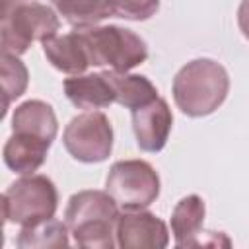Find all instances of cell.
Instances as JSON below:
<instances>
[{
	"instance_id": "cell-1",
	"label": "cell",
	"mask_w": 249,
	"mask_h": 249,
	"mask_svg": "<svg viewBox=\"0 0 249 249\" xmlns=\"http://www.w3.org/2000/svg\"><path fill=\"white\" fill-rule=\"evenodd\" d=\"M119 204L105 191H80L70 196L64 222L80 247L111 249L117 237Z\"/></svg>"
},
{
	"instance_id": "cell-2",
	"label": "cell",
	"mask_w": 249,
	"mask_h": 249,
	"mask_svg": "<svg viewBox=\"0 0 249 249\" xmlns=\"http://www.w3.org/2000/svg\"><path fill=\"white\" fill-rule=\"evenodd\" d=\"M230 78L222 64L210 58L187 62L173 80L175 105L189 117L214 113L226 99Z\"/></svg>"
},
{
	"instance_id": "cell-3",
	"label": "cell",
	"mask_w": 249,
	"mask_h": 249,
	"mask_svg": "<svg viewBox=\"0 0 249 249\" xmlns=\"http://www.w3.org/2000/svg\"><path fill=\"white\" fill-rule=\"evenodd\" d=\"M78 31L84 39L89 64L93 66H109L115 72H128L130 68L142 64L148 56L144 39L130 29L117 25H91Z\"/></svg>"
},
{
	"instance_id": "cell-4",
	"label": "cell",
	"mask_w": 249,
	"mask_h": 249,
	"mask_svg": "<svg viewBox=\"0 0 249 249\" xmlns=\"http://www.w3.org/2000/svg\"><path fill=\"white\" fill-rule=\"evenodd\" d=\"M0 47L4 54H23L33 41H45L58 31V18L53 8L41 2H21L6 16H0Z\"/></svg>"
},
{
	"instance_id": "cell-5",
	"label": "cell",
	"mask_w": 249,
	"mask_h": 249,
	"mask_svg": "<svg viewBox=\"0 0 249 249\" xmlns=\"http://www.w3.org/2000/svg\"><path fill=\"white\" fill-rule=\"evenodd\" d=\"M58 193L54 183L45 175H29L12 183L2 195V212L6 222L23 228L35 226L54 216Z\"/></svg>"
},
{
	"instance_id": "cell-6",
	"label": "cell",
	"mask_w": 249,
	"mask_h": 249,
	"mask_svg": "<svg viewBox=\"0 0 249 249\" xmlns=\"http://www.w3.org/2000/svg\"><path fill=\"white\" fill-rule=\"evenodd\" d=\"M107 193L123 210H142L160 195V177L144 160L113 163L107 175Z\"/></svg>"
},
{
	"instance_id": "cell-7",
	"label": "cell",
	"mask_w": 249,
	"mask_h": 249,
	"mask_svg": "<svg viewBox=\"0 0 249 249\" xmlns=\"http://www.w3.org/2000/svg\"><path fill=\"white\" fill-rule=\"evenodd\" d=\"M68 154L84 163H97L109 158L113 148V126L99 111H88L74 117L62 134Z\"/></svg>"
},
{
	"instance_id": "cell-8",
	"label": "cell",
	"mask_w": 249,
	"mask_h": 249,
	"mask_svg": "<svg viewBox=\"0 0 249 249\" xmlns=\"http://www.w3.org/2000/svg\"><path fill=\"white\" fill-rule=\"evenodd\" d=\"M117 245L123 249H161L169 243L167 226L154 214L126 210L117 220Z\"/></svg>"
},
{
	"instance_id": "cell-9",
	"label": "cell",
	"mask_w": 249,
	"mask_h": 249,
	"mask_svg": "<svg viewBox=\"0 0 249 249\" xmlns=\"http://www.w3.org/2000/svg\"><path fill=\"white\" fill-rule=\"evenodd\" d=\"M171 124V109L161 97H156L154 101L132 109V130L138 148L144 152H160L169 138Z\"/></svg>"
},
{
	"instance_id": "cell-10",
	"label": "cell",
	"mask_w": 249,
	"mask_h": 249,
	"mask_svg": "<svg viewBox=\"0 0 249 249\" xmlns=\"http://www.w3.org/2000/svg\"><path fill=\"white\" fill-rule=\"evenodd\" d=\"M64 93L70 103L78 109H101L115 103V88L111 72L99 74H78L64 82Z\"/></svg>"
},
{
	"instance_id": "cell-11",
	"label": "cell",
	"mask_w": 249,
	"mask_h": 249,
	"mask_svg": "<svg viewBox=\"0 0 249 249\" xmlns=\"http://www.w3.org/2000/svg\"><path fill=\"white\" fill-rule=\"evenodd\" d=\"M43 51L49 62L64 74L78 76L89 66V56L80 31L66 35H53L43 41Z\"/></svg>"
},
{
	"instance_id": "cell-12",
	"label": "cell",
	"mask_w": 249,
	"mask_h": 249,
	"mask_svg": "<svg viewBox=\"0 0 249 249\" xmlns=\"http://www.w3.org/2000/svg\"><path fill=\"white\" fill-rule=\"evenodd\" d=\"M12 130L18 134H27L53 144L58 124L54 111L49 103L39 99H29L16 107L12 117Z\"/></svg>"
},
{
	"instance_id": "cell-13",
	"label": "cell",
	"mask_w": 249,
	"mask_h": 249,
	"mask_svg": "<svg viewBox=\"0 0 249 249\" xmlns=\"http://www.w3.org/2000/svg\"><path fill=\"white\" fill-rule=\"evenodd\" d=\"M204 200L196 195L181 198L171 214V230L177 247H200L204 245V233H200L204 222Z\"/></svg>"
},
{
	"instance_id": "cell-14",
	"label": "cell",
	"mask_w": 249,
	"mask_h": 249,
	"mask_svg": "<svg viewBox=\"0 0 249 249\" xmlns=\"http://www.w3.org/2000/svg\"><path fill=\"white\" fill-rule=\"evenodd\" d=\"M49 148L51 144L45 140L14 132L4 144V163L16 173L31 175L45 163Z\"/></svg>"
},
{
	"instance_id": "cell-15",
	"label": "cell",
	"mask_w": 249,
	"mask_h": 249,
	"mask_svg": "<svg viewBox=\"0 0 249 249\" xmlns=\"http://www.w3.org/2000/svg\"><path fill=\"white\" fill-rule=\"evenodd\" d=\"M58 14L74 27H91L117 14L113 0H54Z\"/></svg>"
},
{
	"instance_id": "cell-16",
	"label": "cell",
	"mask_w": 249,
	"mask_h": 249,
	"mask_svg": "<svg viewBox=\"0 0 249 249\" xmlns=\"http://www.w3.org/2000/svg\"><path fill=\"white\" fill-rule=\"evenodd\" d=\"M111 72L113 88H115V101L119 105L128 107L130 111L136 107H142L158 97L156 86L146 78L138 74H126V72Z\"/></svg>"
},
{
	"instance_id": "cell-17",
	"label": "cell",
	"mask_w": 249,
	"mask_h": 249,
	"mask_svg": "<svg viewBox=\"0 0 249 249\" xmlns=\"http://www.w3.org/2000/svg\"><path fill=\"white\" fill-rule=\"evenodd\" d=\"M68 245V226L66 222H58L49 218L35 226H27L19 231L18 247H66Z\"/></svg>"
},
{
	"instance_id": "cell-18",
	"label": "cell",
	"mask_w": 249,
	"mask_h": 249,
	"mask_svg": "<svg viewBox=\"0 0 249 249\" xmlns=\"http://www.w3.org/2000/svg\"><path fill=\"white\" fill-rule=\"evenodd\" d=\"M27 88V68L16 54H4L2 53V93H4V105H2V117L6 115L10 103L18 99Z\"/></svg>"
},
{
	"instance_id": "cell-19",
	"label": "cell",
	"mask_w": 249,
	"mask_h": 249,
	"mask_svg": "<svg viewBox=\"0 0 249 249\" xmlns=\"http://www.w3.org/2000/svg\"><path fill=\"white\" fill-rule=\"evenodd\" d=\"M113 2L121 18L138 19V21L152 18L160 8V0H113Z\"/></svg>"
},
{
	"instance_id": "cell-20",
	"label": "cell",
	"mask_w": 249,
	"mask_h": 249,
	"mask_svg": "<svg viewBox=\"0 0 249 249\" xmlns=\"http://www.w3.org/2000/svg\"><path fill=\"white\" fill-rule=\"evenodd\" d=\"M237 23L241 33L249 39V0H241L239 10H237Z\"/></svg>"
},
{
	"instance_id": "cell-21",
	"label": "cell",
	"mask_w": 249,
	"mask_h": 249,
	"mask_svg": "<svg viewBox=\"0 0 249 249\" xmlns=\"http://www.w3.org/2000/svg\"><path fill=\"white\" fill-rule=\"evenodd\" d=\"M21 2H25V0H0V16H6L12 8H16Z\"/></svg>"
}]
</instances>
